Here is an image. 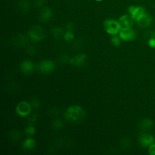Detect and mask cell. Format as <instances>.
Returning <instances> with one entry per match:
<instances>
[{
  "label": "cell",
  "mask_w": 155,
  "mask_h": 155,
  "mask_svg": "<svg viewBox=\"0 0 155 155\" xmlns=\"http://www.w3.org/2000/svg\"><path fill=\"white\" fill-rule=\"evenodd\" d=\"M84 112L81 107L78 105L70 107L66 111L65 117L67 120L71 122H77L83 119Z\"/></svg>",
  "instance_id": "1"
},
{
  "label": "cell",
  "mask_w": 155,
  "mask_h": 155,
  "mask_svg": "<svg viewBox=\"0 0 155 155\" xmlns=\"http://www.w3.org/2000/svg\"><path fill=\"white\" fill-rule=\"evenodd\" d=\"M104 27L106 32L111 35H117L121 29L119 21L113 19L105 20L104 23Z\"/></svg>",
  "instance_id": "2"
},
{
  "label": "cell",
  "mask_w": 155,
  "mask_h": 155,
  "mask_svg": "<svg viewBox=\"0 0 155 155\" xmlns=\"http://www.w3.org/2000/svg\"><path fill=\"white\" fill-rule=\"evenodd\" d=\"M128 12L136 21L147 13L143 7L137 5H130L128 7Z\"/></svg>",
  "instance_id": "3"
},
{
  "label": "cell",
  "mask_w": 155,
  "mask_h": 155,
  "mask_svg": "<svg viewBox=\"0 0 155 155\" xmlns=\"http://www.w3.org/2000/svg\"><path fill=\"white\" fill-rule=\"evenodd\" d=\"M28 35L32 40L39 41L44 38V31L41 26L35 25L29 30Z\"/></svg>",
  "instance_id": "4"
},
{
  "label": "cell",
  "mask_w": 155,
  "mask_h": 155,
  "mask_svg": "<svg viewBox=\"0 0 155 155\" xmlns=\"http://www.w3.org/2000/svg\"><path fill=\"white\" fill-rule=\"evenodd\" d=\"M119 23L121 29L132 28L134 19L130 14H126L121 16L119 20Z\"/></svg>",
  "instance_id": "5"
},
{
  "label": "cell",
  "mask_w": 155,
  "mask_h": 155,
  "mask_svg": "<svg viewBox=\"0 0 155 155\" xmlns=\"http://www.w3.org/2000/svg\"><path fill=\"white\" fill-rule=\"evenodd\" d=\"M119 36L120 39L123 41H130L135 39L136 36V34L135 31L132 29V28H123L120 29Z\"/></svg>",
  "instance_id": "6"
},
{
  "label": "cell",
  "mask_w": 155,
  "mask_h": 155,
  "mask_svg": "<svg viewBox=\"0 0 155 155\" xmlns=\"http://www.w3.org/2000/svg\"><path fill=\"white\" fill-rule=\"evenodd\" d=\"M31 110V106L27 102H21L16 107V112L21 116H27Z\"/></svg>",
  "instance_id": "7"
},
{
  "label": "cell",
  "mask_w": 155,
  "mask_h": 155,
  "mask_svg": "<svg viewBox=\"0 0 155 155\" xmlns=\"http://www.w3.org/2000/svg\"><path fill=\"white\" fill-rule=\"evenodd\" d=\"M154 142L153 136L149 133H142L139 136V142L143 147H147L151 145Z\"/></svg>",
  "instance_id": "8"
},
{
  "label": "cell",
  "mask_w": 155,
  "mask_h": 155,
  "mask_svg": "<svg viewBox=\"0 0 155 155\" xmlns=\"http://www.w3.org/2000/svg\"><path fill=\"white\" fill-rule=\"evenodd\" d=\"M152 22V17L148 13H146L136 21L137 25L141 28L148 27Z\"/></svg>",
  "instance_id": "9"
},
{
  "label": "cell",
  "mask_w": 155,
  "mask_h": 155,
  "mask_svg": "<svg viewBox=\"0 0 155 155\" xmlns=\"http://www.w3.org/2000/svg\"><path fill=\"white\" fill-rule=\"evenodd\" d=\"M51 16H52V11L49 7H42L39 14V18L41 21L47 22L50 19Z\"/></svg>",
  "instance_id": "10"
},
{
  "label": "cell",
  "mask_w": 155,
  "mask_h": 155,
  "mask_svg": "<svg viewBox=\"0 0 155 155\" xmlns=\"http://www.w3.org/2000/svg\"><path fill=\"white\" fill-rule=\"evenodd\" d=\"M39 70L44 73L51 72L54 69V64L50 61H44L39 64Z\"/></svg>",
  "instance_id": "11"
},
{
  "label": "cell",
  "mask_w": 155,
  "mask_h": 155,
  "mask_svg": "<svg viewBox=\"0 0 155 155\" xmlns=\"http://www.w3.org/2000/svg\"><path fill=\"white\" fill-rule=\"evenodd\" d=\"M21 68L24 73L28 74L32 72L33 70V65L32 62H31L30 61H25L21 64Z\"/></svg>",
  "instance_id": "12"
},
{
  "label": "cell",
  "mask_w": 155,
  "mask_h": 155,
  "mask_svg": "<svg viewBox=\"0 0 155 155\" xmlns=\"http://www.w3.org/2000/svg\"><path fill=\"white\" fill-rule=\"evenodd\" d=\"M86 59V56L84 54H81V55H78L76 56L75 57H74L71 60V62L76 65H82L85 61Z\"/></svg>",
  "instance_id": "13"
},
{
  "label": "cell",
  "mask_w": 155,
  "mask_h": 155,
  "mask_svg": "<svg viewBox=\"0 0 155 155\" xmlns=\"http://www.w3.org/2000/svg\"><path fill=\"white\" fill-rule=\"evenodd\" d=\"M153 121L149 119H145L142 120L140 124H139V127L142 130H149L153 127Z\"/></svg>",
  "instance_id": "14"
},
{
  "label": "cell",
  "mask_w": 155,
  "mask_h": 155,
  "mask_svg": "<svg viewBox=\"0 0 155 155\" xmlns=\"http://www.w3.org/2000/svg\"><path fill=\"white\" fill-rule=\"evenodd\" d=\"M23 145L26 149H32L35 146V142L33 139L31 138H28L24 141Z\"/></svg>",
  "instance_id": "15"
},
{
  "label": "cell",
  "mask_w": 155,
  "mask_h": 155,
  "mask_svg": "<svg viewBox=\"0 0 155 155\" xmlns=\"http://www.w3.org/2000/svg\"><path fill=\"white\" fill-rule=\"evenodd\" d=\"M19 8L23 12L27 11L30 8V3L26 0H22L19 3Z\"/></svg>",
  "instance_id": "16"
},
{
  "label": "cell",
  "mask_w": 155,
  "mask_h": 155,
  "mask_svg": "<svg viewBox=\"0 0 155 155\" xmlns=\"http://www.w3.org/2000/svg\"><path fill=\"white\" fill-rule=\"evenodd\" d=\"M121 39L119 36H117L116 35H112V37L111 38V43L115 45V46H118L120 44L121 42Z\"/></svg>",
  "instance_id": "17"
},
{
  "label": "cell",
  "mask_w": 155,
  "mask_h": 155,
  "mask_svg": "<svg viewBox=\"0 0 155 155\" xmlns=\"http://www.w3.org/2000/svg\"><path fill=\"white\" fill-rule=\"evenodd\" d=\"M51 33L54 38H59L62 33V30H61V28H60L59 27H56V28H54L52 29Z\"/></svg>",
  "instance_id": "18"
},
{
  "label": "cell",
  "mask_w": 155,
  "mask_h": 155,
  "mask_svg": "<svg viewBox=\"0 0 155 155\" xmlns=\"http://www.w3.org/2000/svg\"><path fill=\"white\" fill-rule=\"evenodd\" d=\"M74 38V35L71 30H67L64 35V38L67 41H71Z\"/></svg>",
  "instance_id": "19"
},
{
  "label": "cell",
  "mask_w": 155,
  "mask_h": 155,
  "mask_svg": "<svg viewBox=\"0 0 155 155\" xmlns=\"http://www.w3.org/2000/svg\"><path fill=\"white\" fill-rule=\"evenodd\" d=\"M25 133L28 135H33L35 133V128L33 126H28L25 130Z\"/></svg>",
  "instance_id": "20"
},
{
  "label": "cell",
  "mask_w": 155,
  "mask_h": 155,
  "mask_svg": "<svg viewBox=\"0 0 155 155\" xmlns=\"http://www.w3.org/2000/svg\"><path fill=\"white\" fill-rule=\"evenodd\" d=\"M148 152L151 155H155V143H153L149 146Z\"/></svg>",
  "instance_id": "21"
},
{
  "label": "cell",
  "mask_w": 155,
  "mask_h": 155,
  "mask_svg": "<svg viewBox=\"0 0 155 155\" xmlns=\"http://www.w3.org/2000/svg\"><path fill=\"white\" fill-rule=\"evenodd\" d=\"M148 45H150V47H151L152 48L155 47V38L150 39L148 41Z\"/></svg>",
  "instance_id": "22"
},
{
  "label": "cell",
  "mask_w": 155,
  "mask_h": 155,
  "mask_svg": "<svg viewBox=\"0 0 155 155\" xmlns=\"http://www.w3.org/2000/svg\"><path fill=\"white\" fill-rule=\"evenodd\" d=\"M44 0H35V5L36 7H42L44 4Z\"/></svg>",
  "instance_id": "23"
},
{
  "label": "cell",
  "mask_w": 155,
  "mask_h": 155,
  "mask_svg": "<svg viewBox=\"0 0 155 155\" xmlns=\"http://www.w3.org/2000/svg\"><path fill=\"white\" fill-rule=\"evenodd\" d=\"M95 1H96V2H101V1H104V0H94Z\"/></svg>",
  "instance_id": "24"
}]
</instances>
